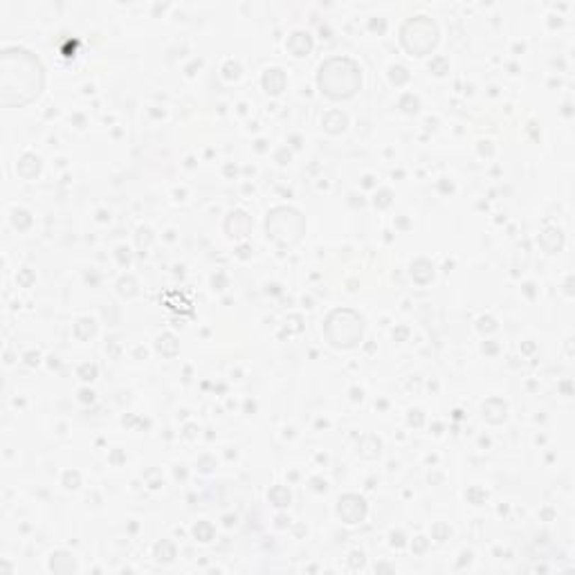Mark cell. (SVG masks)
<instances>
[{"mask_svg":"<svg viewBox=\"0 0 575 575\" xmlns=\"http://www.w3.org/2000/svg\"><path fill=\"white\" fill-rule=\"evenodd\" d=\"M362 84V74L360 68L351 59H344L342 63V74H337V65L335 59L326 61L319 70V88L324 95H329L331 99H346L358 93V88Z\"/></svg>","mask_w":575,"mask_h":575,"instance_id":"1","label":"cell"},{"mask_svg":"<svg viewBox=\"0 0 575 575\" xmlns=\"http://www.w3.org/2000/svg\"><path fill=\"white\" fill-rule=\"evenodd\" d=\"M302 232H304V220L295 209L279 207L274 209L272 214H268V237L274 243L295 245L302 239Z\"/></svg>","mask_w":575,"mask_h":575,"instance_id":"2","label":"cell"},{"mask_svg":"<svg viewBox=\"0 0 575 575\" xmlns=\"http://www.w3.org/2000/svg\"><path fill=\"white\" fill-rule=\"evenodd\" d=\"M339 515L346 524H358L367 515V503L355 494H346L344 499H339Z\"/></svg>","mask_w":575,"mask_h":575,"instance_id":"3","label":"cell"},{"mask_svg":"<svg viewBox=\"0 0 575 575\" xmlns=\"http://www.w3.org/2000/svg\"><path fill=\"white\" fill-rule=\"evenodd\" d=\"M164 553V557H162V562H171L173 557H176V548L169 544V542H162V544H158L155 546V555H162Z\"/></svg>","mask_w":575,"mask_h":575,"instance_id":"4","label":"cell"},{"mask_svg":"<svg viewBox=\"0 0 575 575\" xmlns=\"http://www.w3.org/2000/svg\"><path fill=\"white\" fill-rule=\"evenodd\" d=\"M193 533H195V537H198L200 542H209L212 540V535H214V528L207 524V521H203V524H198L193 528Z\"/></svg>","mask_w":575,"mask_h":575,"instance_id":"5","label":"cell"}]
</instances>
